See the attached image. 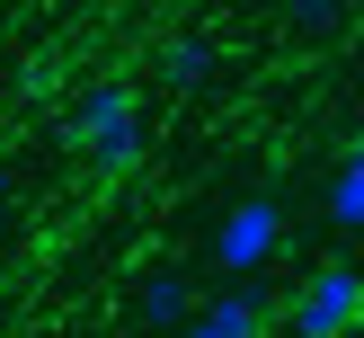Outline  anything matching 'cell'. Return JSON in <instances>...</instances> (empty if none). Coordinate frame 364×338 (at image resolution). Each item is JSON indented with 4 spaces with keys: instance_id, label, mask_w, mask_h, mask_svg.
<instances>
[{
    "instance_id": "1",
    "label": "cell",
    "mask_w": 364,
    "mask_h": 338,
    "mask_svg": "<svg viewBox=\"0 0 364 338\" xmlns=\"http://www.w3.org/2000/svg\"><path fill=\"white\" fill-rule=\"evenodd\" d=\"M71 142H80V160L89 169H134L142 160V98L124 80H98V89H80V107H71Z\"/></svg>"
},
{
    "instance_id": "2",
    "label": "cell",
    "mask_w": 364,
    "mask_h": 338,
    "mask_svg": "<svg viewBox=\"0 0 364 338\" xmlns=\"http://www.w3.org/2000/svg\"><path fill=\"white\" fill-rule=\"evenodd\" d=\"M284 338H347L355 320H364V267L355 258H320L311 276L284 294Z\"/></svg>"
},
{
    "instance_id": "3",
    "label": "cell",
    "mask_w": 364,
    "mask_h": 338,
    "mask_svg": "<svg viewBox=\"0 0 364 338\" xmlns=\"http://www.w3.org/2000/svg\"><path fill=\"white\" fill-rule=\"evenodd\" d=\"M276 249H284V205H276V196H240V205H231L223 223H213V258H223L240 285L258 276V267L276 258Z\"/></svg>"
},
{
    "instance_id": "4",
    "label": "cell",
    "mask_w": 364,
    "mask_h": 338,
    "mask_svg": "<svg viewBox=\"0 0 364 338\" xmlns=\"http://www.w3.org/2000/svg\"><path fill=\"white\" fill-rule=\"evenodd\" d=\"M267 320H276V302H267L258 285H231V294H213L178 338H267Z\"/></svg>"
},
{
    "instance_id": "5",
    "label": "cell",
    "mask_w": 364,
    "mask_h": 338,
    "mask_svg": "<svg viewBox=\"0 0 364 338\" xmlns=\"http://www.w3.org/2000/svg\"><path fill=\"white\" fill-rule=\"evenodd\" d=\"M134 320L160 329V338H178V329L196 320V285H187V276H151V285L134 294Z\"/></svg>"
},
{
    "instance_id": "6",
    "label": "cell",
    "mask_w": 364,
    "mask_h": 338,
    "mask_svg": "<svg viewBox=\"0 0 364 338\" xmlns=\"http://www.w3.org/2000/svg\"><path fill=\"white\" fill-rule=\"evenodd\" d=\"M160 80H169V89L213 80V36H169V45H160Z\"/></svg>"
},
{
    "instance_id": "7",
    "label": "cell",
    "mask_w": 364,
    "mask_h": 338,
    "mask_svg": "<svg viewBox=\"0 0 364 338\" xmlns=\"http://www.w3.org/2000/svg\"><path fill=\"white\" fill-rule=\"evenodd\" d=\"M329 223L338 231H364V160H338V178H329Z\"/></svg>"
},
{
    "instance_id": "8",
    "label": "cell",
    "mask_w": 364,
    "mask_h": 338,
    "mask_svg": "<svg viewBox=\"0 0 364 338\" xmlns=\"http://www.w3.org/2000/svg\"><path fill=\"white\" fill-rule=\"evenodd\" d=\"M347 160H364V125H355V152H347Z\"/></svg>"
},
{
    "instance_id": "9",
    "label": "cell",
    "mask_w": 364,
    "mask_h": 338,
    "mask_svg": "<svg viewBox=\"0 0 364 338\" xmlns=\"http://www.w3.org/2000/svg\"><path fill=\"white\" fill-rule=\"evenodd\" d=\"M0 205H9V169H0Z\"/></svg>"
}]
</instances>
